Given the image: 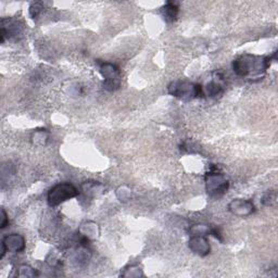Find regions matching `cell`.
Masks as SVG:
<instances>
[{"instance_id": "cell-1", "label": "cell", "mask_w": 278, "mask_h": 278, "mask_svg": "<svg viewBox=\"0 0 278 278\" xmlns=\"http://www.w3.org/2000/svg\"><path fill=\"white\" fill-rule=\"evenodd\" d=\"M272 59V57L244 53L233 61L232 67L237 76L257 81L263 79L266 71L271 67Z\"/></svg>"}, {"instance_id": "cell-2", "label": "cell", "mask_w": 278, "mask_h": 278, "mask_svg": "<svg viewBox=\"0 0 278 278\" xmlns=\"http://www.w3.org/2000/svg\"><path fill=\"white\" fill-rule=\"evenodd\" d=\"M168 93L178 99L190 101L203 97L202 86L187 80H173L168 86Z\"/></svg>"}, {"instance_id": "cell-3", "label": "cell", "mask_w": 278, "mask_h": 278, "mask_svg": "<svg viewBox=\"0 0 278 278\" xmlns=\"http://www.w3.org/2000/svg\"><path fill=\"white\" fill-rule=\"evenodd\" d=\"M206 182V190L209 197L213 199H218L227 192L230 188V181L223 174L222 172L218 171L217 168H213L209 171L204 177Z\"/></svg>"}, {"instance_id": "cell-4", "label": "cell", "mask_w": 278, "mask_h": 278, "mask_svg": "<svg viewBox=\"0 0 278 278\" xmlns=\"http://www.w3.org/2000/svg\"><path fill=\"white\" fill-rule=\"evenodd\" d=\"M78 194L77 188L71 183H60L53 186L47 194L48 204L51 208L58 207L61 203L68 201L72 198H75Z\"/></svg>"}, {"instance_id": "cell-5", "label": "cell", "mask_w": 278, "mask_h": 278, "mask_svg": "<svg viewBox=\"0 0 278 278\" xmlns=\"http://www.w3.org/2000/svg\"><path fill=\"white\" fill-rule=\"evenodd\" d=\"M99 71L103 77V88L108 92H116L121 86V71L118 65L110 62H100Z\"/></svg>"}, {"instance_id": "cell-6", "label": "cell", "mask_w": 278, "mask_h": 278, "mask_svg": "<svg viewBox=\"0 0 278 278\" xmlns=\"http://www.w3.org/2000/svg\"><path fill=\"white\" fill-rule=\"evenodd\" d=\"M24 35V24L13 18H4L2 20V44L6 39L20 40Z\"/></svg>"}, {"instance_id": "cell-7", "label": "cell", "mask_w": 278, "mask_h": 278, "mask_svg": "<svg viewBox=\"0 0 278 278\" xmlns=\"http://www.w3.org/2000/svg\"><path fill=\"white\" fill-rule=\"evenodd\" d=\"M26 242L25 238L20 234H10L4 237L2 242V255L0 259H3L6 255V252H13L20 253L25 250Z\"/></svg>"}, {"instance_id": "cell-8", "label": "cell", "mask_w": 278, "mask_h": 278, "mask_svg": "<svg viewBox=\"0 0 278 278\" xmlns=\"http://www.w3.org/2000/svg\"><path fill=\"white\" fill-rule=\"evenodd\" d=\"M228 211H230L233 215L239 217H247L255 213L256 206L251 200L237 198L233 199L228 203Z\"/></svg>"}, {"instance_id": "cell-9", "label": "cell", "mask_w": 278, "mask_h": 278, "mask_svg": "<svg viewBox=\"0 0 278 278\" xmlns=\"http://www.w3.org/2000/svg\"><path fill=\"white\" fill-rule=\"evenodd\" d=\"M224 86H225V79L222 73L214 72L213 76L210 79V81L202 86V92L203 96L214 98L219 95H222L224 92Z\"/></svg>"}, {"instance_id": "cell-10", "label": "cell", "mask_w": 278, "mask_h": 278, "mask_svg": "<svg viewBox=\"0 0 278 278\" xmlns=\"http://www.w3.org/2000/svg\"><path fill=\"white\" fill-rule=\"evenodd\" d=\"M188 247L194 255L199 257H207L211 252V244L209 239L203 235H193L188 241Z\"/></svg>"}, {"instance_id": "cell-11", "label": "cell", "mask_w": 278, "mask_h": 278, "mask_svg": "<svg viewBox=\"0 0 278 278\" xmlns=\"http://www.w3.org/2000/svg\"><path fill=\"white\" fill-rule=\"evenodd\" d=\"M78 234L81 238H85L87 240H95L100 235V227L96 222L93 220H87V222L81 223L78 227Z\"/></svg>"}, {"instance_id": "cell-12", "label": "cell", "mask_w": 278, "mask_h": 278, "mask_svg": "<svg viewBox=\"0 0 278 278\" xmlns=\"http://www.w3.org/2000/svg\"><path fill=\"white\" fill-rule=\"evenodd\" d=\"M80 190L86 197L96 198L105 192V186L100 182L96 181H86L80 185Z\"/></svg>"}, {"instance_id": "cell-13", "label": "cell", "mask_w": 278, "mask_h": 278, "mask_svg": "<svg viewBox=\"0 0 278 278\" xmlns=\"http://www.w3.org/2000/svg\"><path fill=\"white\" fill-rule=\"evenodd\" d=\"M179 12V5L175 2H168L161 8L163 19L166 23H173L176 21Z\"/></svg>"}, {"instance_id": "cell-14", "label": "cell", "mask_w": 278, "mask_h": 278, "mask_svg": "<svg viewBox=\"0 0 278 278\" xmlns=\"http://www.w3.org/2000/svg\"><path fill=\"white\" fill-rule=\"evenodd\" d=\"M50 133L46 128H38L32 133L31 143L36 147H44L48 144Z\"/></svg>"}, {"instance_id": "cell-15", "label": "cell", "mask_w": 278, "mask_h": 278, "mask_svg": "<svg viewBox=\"0 0 278 278\" xmlns=\"http://www.w3.org/2000/svg\"><path fill=\"white\" fill-rule=\"evenodd\" d=\"M92 258V253L87 249V246H81L76 252H75V261L77 264L84 265L86 264L89 260Z\"/></svg>"}, {"instance_id": "cell-16", "label": "cell", "mask_w": 278, "mask_h": 278, "mask_svg": "<svg viewBox=\"0 0 278 278\" xmlns=\"http://www.w3.org/2000/svg\"><path fill=\"white\" fill-rule=\"evenodd\" d=\"M121 275L122 277H126V278H139L144 276V272L143 269L137 265H129L124 269V272Z\"/></svg>"}, {"instance_id": "cell-17", "label": "cell", "mask_w": 278, "mask_h": 278, "mask_svg": "<svg viewBox=\"0 0 278 278\" xmlns=\"http://www.w3.org/2000/svg\"><path fill=\"white\" fill-rule=\"evenodd\" d=\"M117 197L121 202H127L133 198V191L127 186H120L117 189Z\"/></svg>"}, {"instance_id": "cell-18", "label": "cell", "mask_w": 278, "mask_h": 278, "mask_svg": "<svg viewBox=\"0 0 278 278\" xmlns=\"http://www.w3.org/2000/svg\"><path fill=\"white\" fill-rule=\"evenodd\" d=\"M38 274L35 269L26 264L20 265L18 268H16V276L19 277H35Z\"/></svg>"}, {"instance_id": "cell-19", "label": "cell", "mask_w": 278, "mask_h": 278, "mask_svg": "<svg viewBox=\"0 0 278 278\" xmlns=\"http://www.w3.org/2000/svg\"><path fill=\"white\" fill-rule=\"evenodd\" d=\"M262 203L265 207H275L277 203V193L274 190H268L262 197Z\"/></svg>"}, {"instance_id": "cell-20", "label": "cell", "mask_w": 278, "mask_h": 278, "mask_svg": "<svg viewBox=\"0 0 278 278\" xmlns=\"http://www.w3.org/2000/svg\"><path fill=\"white\" fill-rule=\"evenodd\" d=\"M46 262L50 267H57L61 264V259L59 253H57L54 251H50L49 255L46 258Z\"/></svg>"}, {"instance_id": "cell-21", "label": "cell", "mask_w": 278, "mask_h": 278, "mask_svg": "<svg viewBox=\"0 0 278 278\" xmlns=\"http://www.w3.org/2000/svg\"><path fill=\"white\" fill-rule=\"evenodd\" d=\"M211 232V228L208 226V225H204V224H197V225H193L191 228H190V234L191 236L193 235H203V236H207L209 235Z\"/></svg>"}, {"instance_id": "cell-22", "label": "cell", "mask_w": 278, "mask_h": 278, "mask_svg": "<svg viewBox=\"0 0 278 278\" xmlns=\"http://www.w3.org/2000/svg\"><path fill=\"white\" fill-rule=\"evenodd\" d=\"M44 9V3H33L30 6V14L32 19H37L42 14Z\"/></svg>"}, {"instance_id": "cell-23", "label": "cell", "mask_w": 278, "mask_h": 278, "mask_svg": "<svg viewBox=\"0 0 278 278\" xmlns=\"http://www.w3.org/2000/svg\"><path fill=\"white\" fill-rule=\"evenodd\" d=\"M8 225H9V217H8L6 210L2 209V223H0V228L5 230Z\"/></svg>"}, {"instance_id": "cell-24", "label": "cell", "mask_w": 278, "mask_h": 278, "mask_svg": "<svg viewBox=\"0 0 278 278\" xmlns=\"http://www.w3.org/2000/svg\"><path fill=\"white\" fill-rule=\"evenodd\" d=\"M210 235H213L215 238L219 241H223V237H222V234H220V231L218 230V228H211V232H210Z\"/></svg>"}]
</instances>
